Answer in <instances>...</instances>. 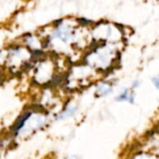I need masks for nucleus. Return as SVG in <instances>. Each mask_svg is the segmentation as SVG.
I'll use <instances>...</instances> for the list:
<instances>
[{
    "label": "nucleus",
    "mask_w": 159,
    "mask_h": 159,
    "mask_svg": "<svg viewBox=\"0 0 159 159\" xmlns=\"http://www.w3.org/2000/svg\"><path fill=\"white\" fill-rule=\"evenodd\" d=\"M76 111V107H74L72 109H68V110L65 111L63 114H62L61 115H59L58 118H62V117H66V116H70V115L75 114Z\"/></svg>",
    "instance_id": "nucleus-2"
},
{
    "label": "nucleus",
    "mask_w": 159,
    "mask_h": 159,
    "mask_svg": "<svg viewBox=\"0 0 159 159\" xmlns=\"http://www.w3.org/2000/svg\"><path fill=\"white\" fill-rule=\"evenodd\" d=\"M136 83H134L133 84V87H137V86H139V83H138V81H135Z\"/></svg>",
    "instance_id": "nucleus-4"
},
{
    "label": "nucleus",
    "mask_w": 159,
    "mask_h": 159,
    "mask_svg": "<svg viewBox=\"0 0 159 159\" xmlns=\"http://www.w3.org/2000/svg\"><path fill=\"white\" fill-rule=\"evenodd\" d=\"M152 82H153V84L155 86V87L159 89V76L154 77V78L152 79Z\"/></svg>",
    "instance_id": "nucleus-3"
},
{
    "label": "nucleus",
    "mask_w": 159,
    "mask_h": 159,
    "mask_svg": "<svg viewBox=\"0 0 159 159\" xmlns=\"http://www.w3.org/2000/svg\"><path fill=\"white\" fill-rule=\"evenodd\" d=\"M131 93L132 92H130L129 89H125L123 92H121L117 97H116L115 101H129V97H130V95H131Z\"/></svg>",
    "instance_id": "nucleus-1"
}]
</instances>
